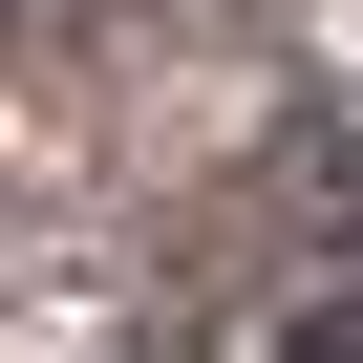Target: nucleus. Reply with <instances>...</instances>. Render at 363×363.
I'll return each instance as SVG.
<instances>
[{
	"mask_svg": "<svg viewBox=\"0 0 363 363\" xmlns=\"http://www.w3.org/2000/svg\"><path fill=\"white\" fill-rule=\"evenodd\" d=\"M257 363H363V299H299V320H278Z\"/></svg>",
	"mask_w": 363,
	"mask_h": 363,
	"instance_id": "1",
	"label": "nucleus"
}]
</instances>
